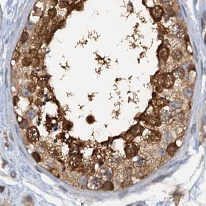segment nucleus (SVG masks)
<instances>
[{"label":"nucleus","instance_id":"1","mask_svg":"<svg viewBox=\"0 0 206 206\" xmlns=\"http://www.w3.org/2000/svg\"><path fill=\"white\" fill-rule=\"evenodd\" d=\"M106 158L108 165L111 167H117L123 160V156L120 152L113 151H109L107 152Z\"/></svg>","mask_w":206,"mask_h":206},{"label":"nucleus","instance_id":"2","mask_svg":"<svg viewBox=\"0 0 206 206\" xmlns=\"http://www.w3.org/2000/svg\"><path fill=\"white\" fill-rule=\"evenodd\" d=\"M105 180L98 173L91 175L87 182V187L92 190H97L103 187Z\"/></svg>","mask_w":206,"mask_h":206},{"label":"nucleus","instance_id":"3","mask_svg":"<svg viewBox=\"0 0 206 206\" xmlns=\"http://www.w3.org/2000/svg\"><path fill=\"white\" fill-rule=\"evenodd\" d=\"M94 163L91 159L85 158L82 160L78 167L82 173L92 175L94 174Z\"/></svg>","mask_w":206,"mask_h":206},{"label":"nucleus","instance_id":"4","mask_svg":"<svg viewBox=\"0 0 206 206\" xmlns=\"http://www.w3.org/2000/svg\"><path fill=\"white\" fill-rule=\"evenodd\" d=\"M81 159L76 155H71L67 158L66 164L69 169L74 170L79 167L81 162Z\"/></svg>","mask_w":206,"mask_h":206},{"label":"nucleus","instance_id":"5","mask_svg":"<svg viewBox=\"0 0 206 206\" xmlns=\"http://www.w3.org/2000/svg\"><path fill=\"white\" fill-rule=\"evenodd\" d=\"M28 140L32 143H36L40 139V134L37 128L35 127H30L26 133Z\"/></svg>","mask_w":206,"mask_h":206},{"label":"nucleus","instance_id":"6","mask_svg":"<svg viewBox=\"0 0 206 206\" xmlns=\"http://www.w3.org/2000/svg\"><path fill=\"white\" fill-rule=\"evenodd\" d=\"M48 154L49 157L53 159L60 158L62 156V148L57 145H54L48 148Z\"/></svg>","mask_w":206,"mask_h":206},{"label":"nucleus","instance_id":"7","mask_svg":"<svg viewBox=\"0 0 206 206\" xmlns=\"http://www.w3.org/2000/svg\"><path fill=\"white\" fill-rule=\"evenodd\" d=\"M139 151V146L135 143H130L127 144L125 148V152L129 157H133L138 153Z\"/></svg>","mask_w":206,"mask_h":206},{"label":"nucleus","instance_id":"8","mask_svg":"<svg viewBox=\"0 0 206 206\" xmlns=\"http://www.w3.org/2000/svg\"><path fill=\"white\" fill-rule=\"evenodd\" d=\"M98 173L101 175L103 179L105 181L109 180L112 178L113 172L111 167L108 165L103 167L100 171H98Z\"/></svg>","mask_w":206,"mask_h":206},{"label":"nucleus","instance_id":"9","mask_svg":"<svg viewBox=\"0 0 206 206\" xmlns=\"http://www.w3.org/2000/svg\"><path fill=\"white\" fill-rule=\"evenodd\" d=\"M91 154L92 155H91L90 159L93 160L94 162L99 163L103 161L104 155L101 150L99 148L94 149Z\"/></svg>","mask_w":206,"mask_h":206},{"label":"nucleus","instance_id":"10","mask_svg":"<svg viewBox=\"0 0 206 206\" xmlns=\"http://www.w3.org/2000/svg\"><path fill=\"white\" fill-rule=\"evenodd\" d=\"M146 139L151 143L156 142L159 141L160 139V136L157 132L151 131L148 133L146 136Z\"/></svg>","mask_w":206,"mask_h":206},{"label":"nucleus","instance_id":"11","mask_svg":"<svg viewBox=\"0 0 206 206\" xmlns=\"http://www.w3.org/2000/svg\"><path fill=\"white\" fill-rule=\"evenodd\" d=\"M173 76L167 74L166 75L165 78H164V82H163V83H164V86L165 87H170L172 85L173 83Z\"/></svg>","mask_w":206,"mask_h":206},{"label":"nucleus","instance_id":"12","mask_svg":"<svg viewBox=\"0 0 206 206\" xmlns=\"http://www.w3.org/2000/svg\"><path fill=\"white\" fill-rule=\"evenodd\" d=\"M102 188L105 190H112L114 189V186L111 182L107 180L104 182Z\"/></svg>","mask_w":206,"mask_h":206},{"label":"nucleus","instance_id":"13","mask_svg":"<svg viewBox=\"0 0 206 206\" xmlns=\"http://www.w3.org/2000/svg\"><path fill=\"white\" fill-rule=\"evenodd\" d=\"M163 14V10L162 9L161 7H156L155 8H154V11H153V14L154 17L159 18L160 17L162 16Z\"/></svg>","mask_w":206,"mask_h":206},{"label":"nucleus","instance_id":"14","mask_svg":"<svg viewBox=\"0 0 206 206\" xmlns=\"http://www.w3.org/2000/svg\"><path fill=\"white\" fill-rule=\"evenodd\" d=\"M177 150V147L175 144H172L167 148V151L170 155H174L176 151Z\"/></svg>","mask_w":206,"mask_h":206},{"label":"nucleus","instance_id":"15","mask_svg":"<svg viewBox=\"0 0 206 206\" xmlns=\"http://www.w3.org/2000/svg\"><path fill=\"white\" fill-rule=\"evenodd\" d=\"M174 75L176 77H178L182 78L184 76V71L182 69L179 68L174 72Z\"/></svg>","mask_w":206,"mask_h":206},{"label":"nucleus","instance_id":"16","mask_svg":"<svg viewBox=\"0 0 206 206\" xmlns=\"http://www.w3.org/2000/svg\"><path fill=\"white\" fill-rule=\"evenodd\" d=\"M172 57L173 58L177 60L180 59L182 57V53L179 51H175L172 53Z\"/></svg>","mask_w":206,"mask_h":206},{"label":"nucleus","instance_id":"17","mask_svg":"<svg viewBox=\"0 0 206 206\" xmlns=\"http://www.w3.org/2000/svg\"><path fill=\"white\" fill-rule=\"evenodd\" d=\"M48 14L49 18L53 19L56 17L57 14V10L55 8H52L49 9L48 11Z\"/></svg>","mask_w":206,"mask_h":206},{"label":"nucleus","instance_id":"18","mask_svg":"<svg viewBox=\"0 0 206 206\" xmlns=\"http://www.w3.org/2000/svg\"><path fill=\"white\" fill-rule=\"evenodd\" d=\"M28 37H29L28 34L27 32H24L22 34V35L21 36V40L20 42L22 44L25 43V42L28 40Z\"/></svg>","mask_w":206,"mask_h":206},{"label":"nucleus","instance_id":"19","mask_svg":"<svg viewBox=\"0 0 206 206\" xmlns=\"http://www.w3.org/2000/svg\"><path fill=\"white\" fill-rule=\"evenodd\" d=\"M168 54H169L168 49L165 48H163L161 49V52H160V55H161L162 58H166L167 56H168Z\"/></svg>","mask_w":206,"mask_h":206},{"label":"nucleus","instance_id":"20","mask_svg":"<svg viewBox=\"0 0 206 206\" xmlns=\"http://www.w3.org/2000/svg\"><path fill=\"white\" fill-rule=\"evenodd\" d=\"M32 61L28 57H25L22 60V64L23 66L25 67H28L30 64L32 63Z\"/></svg>","mask_w":206,"mask_h":206},{"label":"nucleus","instance_id":"21","mask_svg":"<svg viewBox=\"0 0 206 206\" xmlns=\"http://www.w3.org/2000/svg\"><path fill=\"white\" fill-rule=\"evenodd\" d=\"M83 3L82 2H79L75 5V8L77 10L80 11L83 9Z\"/></svg>","mask_w":206,"mask_h":206},{"label":"nucleus","instance_id":"22","mask_svg":"<svg viewBox=\"0 0 206 206\" xmlns=\"http://www.w3.org/2000/svg\"><path fill=\"white\" fill-rule=\"evenodd\" d=\"M28 88L30 92H34V91H35L36 89V86L34 83L30 82L28 85Z\"/></svg>","mask_w":206,"mask_h":206},{"label":"nucleus","instance_id":"23","mask_svg":"<svg viewBox=\"0 0 206 206\" xmlns=\"http://www.w3.org/2000/svg\"><path fill=\"white\" fill-rule=\"evenodd\" d=\"M32 156H33V157L36 160V161L39 162L40 161L41 158H40V156L38 153H37V152H33L32 154Z\"/></svg>","mask_w":206,"mask_h":206},{"label":"nucleus","instance_id":"24","mask_svg":"<svg viewBox=\"0 0 206 206\" xmlns=\"http://www.w3.org/2000/svg\"><path fill=\"white\" fill-rule=\"evenodd\" d=\"M32 65L34 67H37V66H38V65H39V59H38V58H34V59L32 60Z\"/></svg>","mask_w":206,"mask_h":206},{"label":"nucleus","instance_id":"25","mask_svg":"<svg viewBox=\"0 0 206 206\" xmlns=\"http://www.w3.org/2000/svg\"><path fill=\"white\" fill-rule=\"evenodd\" d=\"M69 5L68 2L67 1H60L59 3V6L61 8H64Z\"/></svg>","mask_w":206,"mask_h":206},{"label":"nucleus","instance_id":"26","mask_svg":"<svg viewBox=\"0 0 206 206\" xmlns=\"http://www.w3.org/2000/svg\"><path fill=\"white\" fill-rule=\"evenodd\" d=\"M20 57V53L17 51H15L13 55V58L14 60H18Z\"/></svg>","mask_w":206,"mask_h":206},{"label":"nucleus","instance_id":"27","mask_svg":"<svg viewBox=\"0 0 206 206\" xmlns=\"http://www.w3.org/2000/svg\"><path fill=\"white\" fill-rule=\"evenodd\" d=\"M30 55H31L32 57H36L37 55L38 52H37V51L36 50V49H32V50H31V51H30Z\"/></svg>","mask_w":206,"mask_h":206},{"label":"nucleus","instance_id":"28","mask_svg":"<svg viewBox=\"0 0 206 206\" xmlns=\"http://www.w3.org/2000/svg\"><path fill=\"white\" fill-rule=\"evenodd\" d=\"M165 176H164V175H163V176H159V177H158V178L155 179L154 180H153V181H152V182H159V181H161L162 180H163L164 178H165Z\"/></svg>","mask_w":206,"mask_h":206},{"label":"nucleus","instance_id":"29","mask_svg":"<svg viewBox=\"0 0 206 206\" xmlns=\"http://www.w3.org/2000/svg\"><path fill=\"white\" fill-rule=\"evenodd\" d=\"M65 24H66V22H65V20H61L59 22V24H58V28H62V27H63V26L65 25Z\"/></svg>","mask_w":206,"mask_h":206},{"label":"nucleus","instance_id":"30","mask_svg":"<svg viewBox=\"0 0 206 206\" xmlns=\"http://www.w3.org/2000/svg\"><path fill=\"white\" fill-rule=\"evenodd\" d=\"M58 28V26H57L56 24H53L52 26H51V31L52 33H54L55 32V30Z\"/></svg>","mask_w":206,"mask_h":206},{"label":"nucleus","instance_id":"31","mask_svg":"<svg viewBox=\"0 0 206 206\" xmlns=\"http://www.w3.org/2000/svg\"><path fill=\"white\" fill-rule=\"evenodd\" d=\"M75 8V3H73L71 4L69 6V7H68V10L71 11L72 10H73Z\"/></svg>","mask_w":206,"mask_h":206},{"label":"nucleus","instance_id":"32","mask_svg":"<svg viewBox=\"0 0 206 206\" xmlns=\"http://www.w3.org/2000/svg\"><path fill=\"white\" fill-rule=\"evenodd\" d=\"M43 23H44L45 24H46V25H48L49 23V18H48V17H45V18H44V19H43Z\"/></svg>","mask_w":206,"mask_h":206},{"label":"nucleus","instance_id":"33","mask_svg":"<svg viewBox=\"0 0 206 206\" xmlns=\"http://www.w3.org/2000/svg\"><path fill=\"white\" fill-rule=\"evenodd\" d=\"M51 35L48 34V35L46 37V40H47L46 41L47 42H49V41H50V40H51Z\"/></svg>","mask_w":206,"mask_h":206},{"label":"nucleus","instance_id":"34","mask_svg":"<svg viewBox=\"0 0 206 206\" xmlns=\"http://www.w3.org/2000/svg\"><path fill=\"white\" fill-rule=\"evenodd\" d=\"M195 129H196V125H194L193 126V127H192V130H191V133H194V132L195 131Z\"/></svg>","mask_w":206,"mask_h":206}]
</instances>
